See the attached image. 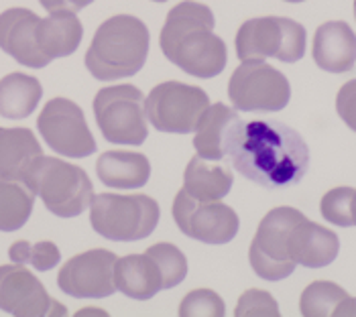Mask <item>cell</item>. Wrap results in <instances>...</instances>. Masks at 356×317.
<instances>
[{
  "mask_svg": "<svg viewBox=\"0 0 356 317\" xmlns=\"http://www.w3.org/2000/svg\"><path fill=\"white\" fill-rule=\"evenodd\" d=\"M35 206V193L21 181L0 179V232L21 230Z\"/></svg>",
  "mask_w": 356,
  "mask_h": 317,
  "instance_id": "cell-25",
  "label": "cell"
},
{
  "mask_svg": "<svg viewBox=\"0 0 356 317\" xmlns=\"http://www.w3.org/2000/svg\"><path fill=\"white\" fill-rule=\"evenodd\" d=\"M82 37V21L74 10H54L37 23V45L49 61L76 53Z\"/></svg>",
  "mask_w": 356,
  "mask_h": 317,
  "instance_id": "cell-19",
  "label": "cell"
},
{
  "mask_svg": "<svg viewBox=\"0 0 356 317\" xmlns=\"http://www.w3.org/2000/svg\"><path fill=\"white\" fill-rule=\"evenodd\" d=\"M0 309L17 317L67 316L27 266L15 263L0 266Z\"/></svg>",
  "mask_w": 356,
  "mask_h": 317,
  "instance_id": "cell-13",
  "label": "cell"
},
{
  "mask_svg": "<svg viewBox=\"0 0 356 317\" xmlns=\"http://www.w3.org/2000/svg\"><path fill=\"white\" fill-rule=\"evenodd\" d=\"M305 29L283 17L250 19L236 33V57L241 61H265L275 57L283 63H296L305 55Z\"/></svg>",
  "mask_w": 356,
  "mask_h": 317,
  "instance_id": "cell-6",
  "label": "cell"
},
{
  "mask_svg": "<svg viewBox=\"0 0 356 317\" xmlns=\"http://www.w3.org/2000/svg\"><path fill=\"white\" fill-rule=\"evenodd\" d=\"M228 98L243 112H279L289 104L287 78L265 61H243L228 81Z\"/></svg>",
  "mask_w": 356,
  "mask_h": 317,
  "instance_id": "cell-10",
  "label": "cell"
},
{
  "mask_svg": "<svg viewBox=\"0 0 356 317\" xmlns=\"http://www.w3.org/2000/svg\"><path fill=\"white\" fill-rule=\"evenodd\" d=\"M153 2H167V0H153Z\"/></svg>",
  "mask_w": 356,
  "mask_h": 317,
  "instance_id": "cell-38",
  "label": "cell"
},
{
  "mask_svg": "<svg viewBox=\"0 0 356 317\" xmlns=\"http://www.w3.org/2000/svg\"><path fill=\"white\" fill-rule=\"evenodd\" d=\"M232 184V169L224 161H208L200 155L190 158L184 173V189L200 202H220Z\"/></svg>",
  "mask_w": 356,
  "mask_h": 317,
  "instance_id": "cell-21",
  "label": "cell"
},
{
  "mask_svg": "<svg viewBox=\"0 0 356 317\" xmlns=\"http://www.w3.org/2000/svg\"><path fill=\"white\" fill-rule=\"evenodd\" d=\"M41 6L47 10V13H54V10H70L67 8V0H39Z\"/></svg>",
  "mask_w": 356,
  "mask_h": 317,
  "instance_id": "cell-34",
  "label": "cell"
},
{
  "mask_svg": "<svg viewBox=\"0 0 356 317\" xmlns=\"http://www.w3.org/2000/svg\"><path fill=\"white\" fill-rule=\"evenodd\" d=\"M356 189L353 187H336L330 189L328 193L320 202V211L322 216L334 226L350 228L355 226L353 218V202H355Z\"/></svg>",
  "mask_w": 356,
  "mask_h": 317,
  "instance_id": "cell-29",
  "label": "cell"
},
{
  "mask_svg": "<svg viewBox=\"0 0 356 317\" xmlns=\"http://www.w3.org/2000/svg\"><path fill=\"white\" fill-rule=\"evenodd\" d=\"M100 181L114 189H137L147 185L151 177V163L140 153L106 151L96 161Z\"/></svg>",
  "mask_w": 356,
  "mask_h": 317,
  "instance_id": "cell-22",
  "label": "cell"
},
{
  "mask_svg": "<svg viewBox=\"0 0 356 317\" xmlns=\"http://www.w3.org/2000/svg\"><path fill=\"white\" fill-rule=\"evenodd\" d=\"M173 220L186 236L206 244H226L238 234L236 211L222 202H200L186 189L175 195Z\"/></svg>",
  "mask_w": 356,
  "mask_h": 317,
  "instance_id": "cell-12",
  "label": "cell"
},
{
  "mask_svg": "<svg viewBox=\"0 0 356 317\" xmlns=\"http://www.w3.org/2000/svg\"><path fill=\"white\" fill-rule=\"evenodd\" d=\"M25 185L39 195L45 208L57 218H76L86 211L94 197V185L82 167L57 157L37 158Z\"/></svg>",
  "mask_w": 356,
  "mask_h": 317,
  "instance_id": "cell-4",
  "label": "cell"
},
{
  "mask_svg": "<svg viewBox=\"0 0 356 317\" xmlns=\"http://www.w3.org/2000/svg\"><path fill=\"white\" fill-rule=\"evenodd\" d=\"M208 106L210 98L202 88L184 81H163L145 98V114L155 131L190 134Z\"/></svg>",
  "mask_w": 356,
  "mask_h": 317,
  "instance_id": "cell-8",
  "label": "cell"
},
{
  "mask_svg": "<svg viewBox=\"0 0 356 317\" xmlns=\"http://www.w3.org/2000/svg\"><path fill=\"white\" fill-rule=\"evenodd\" d=\"M147 254H151L153 261L161 268L163 289H173L179 283H184L188 275V259L175 244H169V242L153 244L147 248Z\"/></svg>",
  "mask_w": 356,
  "mask_h": 317,
  "instance_id": "cell-28",
  "label": "cell"
},
{
  "mask_svg": "<svg viewBox=\"0 0 356 317\" xmlns=\"http://www.w3.org/2000/svg\"><path fill=\"white\" fill-rule=\"evenodd\" d=\"M234 316H279V305L271 293L248 289L241 295Z\"/></svg>",
  "mask_w": 356,
  "mask_h": 317,
  "instance_id": "cell-31",
  "label": "cell"
},
{
  "mask_svg": "<svg viewBox=\"0 0 356 317\" xmlns=\"http://www.w3.org/2000/svg\"><path fill=\"white\" fill-rule=\"evenodd\" d=\"M149 29L133 15H114L96 29L86 51L92 78L112 81L137 76L149 55Z\"/></svg>",
  "mask_w": 356,
  "mask_h": 317,
  "instance_id": "cell-3",
  "label": "cell"
},
{
  "mask_svg": "<svg viewBox=\"0 0 356 317\" xmlns=\"http://www.w3.org/2000/svg\"><path fill=\"white\" fill-rule=\"evenodd\" d=\"M287 250L289 259L296 264L307 268H322L336 261L340 240L328 228L302 218L289 234Z\"/></svg>",
  "mask_w": 356,
  "mask_h": 317,
  "instance_id": "cell-17",
  "label": "cell"
},
{
  "mask_svg": "<svg viewBox=\"0 0 356 317\" xmlns=\"http://www.w3.org/2000/svg\"><path fill=\"white\" fill-rule=\"evenodd\" d=\"M86 314H100V316H108L106 311H102V309H82L78 316H86Z\"/></svg>",
  "mask_w": 356,
  "mask_h": 317,
  "instance_id": "cell-35",
  "label": "cell"
},
{
  "mask_svg": "<svg viewBox=\"0 0 356 317\" xmlns=\"http://www.w3.org/2000/svg\"><path fill=\"white\" fill-rule=\"evenodd\" d=\"M238 120L236 110L218 104H210L202 118L197 120L195 136H193V147L200 157L208 161H224V138L228 134V129Z\"/></svg>",
  "mask_w": 356,
  "mask_h": 317,
  "instance_id": "cell-23",
  "label": "cell"
},
{
  "mask_svg": "<svg viewBox=\"0 0 356 317\" xmlns=\"http://www.w3.org/2000/svg\"><path fill=\"white\" fill-rule=\"evenodd\" d=\"M43 155L29 129H0V179L25 184L33 163Z\"/></svg>",
  "mask_w": 356,
  "mask_h": 317,
  "instance_id": "cell-20",
  "label": "cell"
},
{
  "mask_svg": "<svg viewBox=\"0 0 356 317\" xmlns=\"http://www.w3.org/2000/svg\"><path fill=\"white\" fill-rule=\"evenodd\" d=\"M43 88L39 79L15 72L0 79V116L10 120H23L35 112L41 102Z\"/></svg>",
  "mask_w": 356,
  "mask_h": 317,
  "instance_id": "cell-24",
  "label": "cell"
},
{
  "mask_svg": "<svg viewBox=\"0 0 356 317\" xmlns=\"http://www.w3.org/2000/svg\"><path fill=\"white\" fill-rule=\"evenodd\" d=\"M159 218V204L143 193H98L90 204V224L94 232L114 242H135L151 236Z\"/></svg>",
  "mask_w": 356,
  "mask_h": 317,
  "instance_id": "cell-5",
  "label": "cell"
},
{
  "mask_svg": "<svg viewBox=\"0 0 356 317\" xmlns=\"http://www.w3.org/2000/svg\"><path fill=\"white\" fill-rule=\"evenodd\" d=\"M114 285L129 299L147 301L163 291V275L151 254H129L114 264Z\"/></svg>",
  "mask_w": 356,
  "mask_h": 317,
  "instance_id": "cell-18",
  "label": "cell"
},
{
  "mask_svg": "<svg viewBox=\"0 0 356 317\" xmlns=\"http://www.w3.org/2000/svg\"><path fill=\"white\" fill-rule=\"evenodd\" d=\"M355 17H356V0H355Z\"/></svg>",
  "mask_w": 356,
  "mask_h": 317,
  "instance_id": "cell-39",
  "label": "cell"
},
{
  "mask_svg": "<svg viewBox=\"0 0 356 317\" xmlns=\"http://www.w3.org/2000/svg\"><path fill=\"white\" fill-rule=\"evenodd\" d=\"M224 314H226V305L220 299L218 293H214L212 289L190 291L179 305V316L181 317H220Z\"/></svg>",
  "mask_w": 356,
  "mask_h": 317,
  "instance_id": "cell-30",
  "label": "cell"
},
{
  "mask_svg": "<svg viewBox=\"0 0 356 317\" xmlns=\"http://www.w3.org/2000/svg\"><path fill=\"white\" fill-rule=\"evenodd\" d=\"M94 116L104 138L114 145H143L149 136L145 96L131 86L102 88L94 98Z\"/></svg>",
  "mask_w": 356,
  "mask_h": 317,
  "instance_id": "cell-7",
  "label": "cell"
},
{
  "mask_svg": "<svg viewBox=\"0 0 356 317\" xmlns=\"http://www.w3.org/2000/svg\"><path fill=\"white\" fill-rule=\"evenodd\" d=\"M214 13L195 0H184L167 13L159 45L163 55L193 78L210 79L226 67V43L214 33Z\"/></svg>",
  "mask_w": 356,
  "mask_h": 317,
  "instance_id": "cell-2",
  "label": "cell"
},
{
  "mask_svg": "<svg viewBox=\"0 0 356 317\" xmlns=\"http://www.w3.org/2000/svg\"><path fill=\"white\" fill-rule=\"evenodd\" d=\"M346 297H348V293L342 289V287H338L336 283H330V281H314L302 293V299H300L302 316H334L336 307Z\"/></svg>",
  "mask_w": 356,
  "mask_h": 317,
  "instance_id": "cell-26",
  "label": "cell"
},
{
  "mask_svg": "<svg viewBox=\"0 0 356 317\" xmlns=\"http://www.w3.org/2000/svg\"><path fill=\"white\" fill-rule=\"evenodd\" d=\"M285 2H303V0H285Z\"/></svg>",
  "mask_w": 356,
  "mask_h": 317,
  "instance_id": "cell-37",
  "label": "cell"
},
{
  "mask_svg": "<svg viewBox=\"0 0 356 317\" xmlns=\"http://www.w3.org/2000/svg\"><path fill=\"white\" fill-rule=\"evenodd\" d=\"M305 218L296 208H275L259 224L257 234L250 242L248 261L252 270L265 281L287 279L298 264L289 259L287 240L293 226Z\"/></svg>",
  "mask_w": 356,
  "mask_h": 317,
  "instance_id": "cell-9",
  "label": "cell"
},
{
  "mask_svg": "<svg viewBox=\"0 0 356 317\" xmlns=\"http://www.w3.org/2000/svg\"><path fill=\"white\" fill-rule=\"evenodd\" d=\"M8 257L15 264H31L37 270H51L61 261V252L51 240L31 244L27 240H17L8 248Z\"/></svg>",
  "mask_w": 356,
  "mask_h": 317,
  "instance_id": "cell-27",
  "label": "cell"
},
{
  "mask_svg": "<svg viewBox=\"0 0 356 317\" xmlns=\"http://www.w3.org/2000/svg\"><path fill=\"white\" fill-rule=\"evenodd\" d=\"M336 112L344 124L356 132V79L346 81L336 96Z\"/></svg>",
  "mask_w": 356,
  "mask_h": 317,
  "instance_id": "cell-32",
  "label": "cell"
},
{
  "mask_svg": "<svg viewBox=\"0 0 356 317\" xmlns=\"http://www.w3.org/2000/svg\"><path fill=\"white\" fill-rule=\"evenodd\" d=\"M353 218H355V226H356V195H355V202H353Z\"/></svg>",
  "mask_w": 356,
  "mask_h": 317,
  "instance_id": "cell-36",
  "label": "cell"
},
{
  "mask_svg": "<svg viewBox=\"0 0 356 317\" xmlns=\"http://www.w3.org/2000/svg\"><path fill=\"white\" fill-rule=\"evenodd\" d=\"M118 257L106 248L86 250L72 257L59 268L57 285L70 297L76 299H104L110 297L114 285V264Z\"/></svg>",
  "mask_w": 356,
  "mask_h": 317,
  "instance_id": "cell-14",
  "label": "cell"
},
{
  "mask_svg": "<svg viewBox=\"0 0 356 317\" xmlns=\"http://www.w3.org/2000/svg\"><path fill=\"white\" fill-rule=\"evenodd\" d=\"M37 129L49 149L63 157L86 158L96 153V140L88 129L82 108L67 98H54L43 106Z\"/></svg>",
  "mask_w": 356,
  "mask_h": 317,
  "instance_id": "cell-11",
  "label": "cell"
},
{
  "mask_svg": "<svg viewBox=\"0 0 356 317\" xmlns=\"http://www.w3.org/2000/svg\"><path fill=\"white\" fill-rule=\"evenodd\" d=\"M334 316H356V299L355 297H346L334 311Z\"/></svg>",
  "mask_w": 356,
  "mask_h": 317,
  "instance_id": "cell-33",
  "label": "cell"
},
{
  "mask_svg": "<svg viewBox=\"0 0 356 317\" xmlns=\"http://www.w3.org/2000/svg\"><path fill=\"white\" fill-rule=\"evenodd\" d=\"M314 61L330 74H346L356 63V35L348 23L330 21L318 26L312 47Z\"/></svg>",
  "mask_w": 356,
  "mask_h": 317,
  "instance_id": "cell-16",
  "label": "cell"
},
{
  "mask_svg": "<svg viewBox=\"0 0 356 317\" xmlns=\"http://www.w3.org/2000/svg\"><path fill=\"white\" fill-rule=\"evenodd\" d=\"M39 17L29 8H8L0 13V49L31 70H41L51 61L37 45Z\"/></svg>",
  "mask_w": 356,
  "mask_h": 317,
  "instance_id": "cell-15",
  "label": "cell"
},
{
  "mask_svg": "<svg viewBox=\"0 0 356 317\" xmlns=\"http://www.w3.org/2000/svg\"><path fill=\"white\" fill-rule=\"evenodd\" d=\"M224 161L248 181L277 189L302 181L309 149L302 134L277 120H236L224 138Z\"/></svg>",
  "mask_w": 356,
  "mask_h": 317,
  "instance_id": "cell-1",
  "label": "cell"
}]
</instances>
